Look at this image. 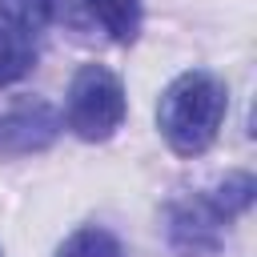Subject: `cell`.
Instances as JSON below:
<instances>
[{
  "label": "cell",
  "instance_id": "7a4b0ae2",
  "mask_svg": "<svg viewBox=\"0 0 257 257\" xmlns=\"http://www.w3.org/2000/svg\"><path fill=\"white\" fill-rule=\"evenodd\" d=\"M124 120V84L116 72L104 64H84L76 68L68 84V104H64V124L80 141H108Z\"/></svg>",
  "mask_w": 257,
  "mask_h": 257
},
{
  "label": "cell",
  "instance_id": "5b68a950",
  "mask_svg": "<svg viewBox=\"0 0 257 257\" xmlns=\"http://www.w3.org/2000/svg\"><path fill=\"white\" fill-rule=\"evenodd\" d=\"M36 64V44H32V32L0 20V88L16 84L20 76H28Z\"/></svg>",
  "mask_w": 257,
  "mask_h": 257
},
{
  "label": "cell",
  "instance_id": "52a82bcc",
  "mask_svg": "<svg viewBox=\"0 0 257 257\" xmlns=\"http://www.w3.org/2000/svg\"><path fill=\"white\" fill-rule=\"evenodd\" d=\"M56 257H124V249H120V241H116L108 229L84 225V229H76V233L56 249Z\"/></svg>",
  "mask_w": 257,
  "mask_h": 257
},
{
  "label": "cell",
  "instance_id": "277c9868",
  "mask_svg": "<svg viewBox=\"0 0 257 257\" xmlns=\"http://www.w3.org/2000/svg\"><path fill=\"white\" fill-rule=\"evenodd\" d=\"M64 128V116L36 96H24L16 104H8L0 112V161H16V157H32L56 145Z\"/></svg>",
  "mask_w": 257,
  "mask_h": 257
},
{
  "label": "cell",
  "instance_id": "8992f818",
  "mask_svg": "<svg viewBox=\"0 0 257 257\" xmlns=\"http://www.w3.org/2000/svg\"><path fill=\"white\" fill-rule=\"evenodd\" d=\"M88 12L116 44H133L141 36V0H88Z\"/></svg>",
  "mask_w": 257,
  "mask_h": 257
},
{
  "label": "cell",
  "instance_id": "3957f363",
  "mask_svg": "<svg viewBox=\"0 0 257 257\" xmlns=\"http://www.w3.org/2000/svg\"><path fill=\"white\" fill-rule=\"evenodd\" d=\"M229 225H233V217L209 189V193H193V197H181L169 205L165 237H169L173 257H209L221 249Z\"/></svg>",
  "mask_w": 257,
  "mask_h": 257
},
{
  "label": "cell",
  "instance_id": "9c48e42d",
  "mask_svg": "<svg viewBox=\"0 0 257 257\" xmlns=\"http://www.w3.org/2000/svg\"><path fill=\"white\" fill-rule=\"evenodd\" d=\"M0 257H4V253H0Z\"/></svg>",
  "mask_w": 257,
  "mask_h": 257
},
{
  "label": "cell",
  "instance_id": "6da1fadb",
  "mask_svg": "<svg viewBox=\"0 0 257 257\" xmlns=\"http://www.w3.org/2000/svg\"><path fill=\"white\" fill-rule=\"evenodd\" d=\"M225 108H229L225 84L213 72L193 68V72H181L177 80H169V88L161 92L157 128H161V137L169 141L173 153L197 157L217 141Z\"/></svg>",
  "mask_w": 257,
  "mask_h": 257
},
{
  "label": "cell",
  "instance_id": "ba28073f",
  "mask_svg": "<svg viewBox=\"0 0 257 257\" xmlns=\"http://www.w3.org/2000/svg\"><path fill=\"white\" fill-rule=\"evenodd\" d=\"M0 20L24 32H40L52 20V0H0Z\"/></svg>",
  "mask_w": 257,
  "mask_h": 257
}]
</instances>
